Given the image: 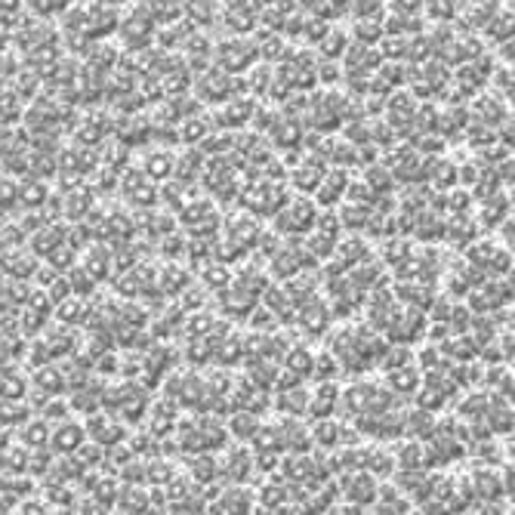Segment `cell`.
I'll return each instance as SVG.
<instances>
[{"label":"cell","instance_id":"cell-1","mask_svg":"<svg viewBox=\"0 0 515 515\" xmlns=\"http://www.w3.org/2000/svg\"><path fill=\"white\" fill-rule=\"evenodd\" d=\"M321 53H324V59H340L345 53V31H336L331 28L324 37H321Z\"/></svg>","mask_w":515,"mask_h":515},{"label":"cell","instance_id":"cell-2","mask_svg":"<svg viewBox=\"0 0 515 515\" xmlns=\"http://www.w3.org/2000/svg\"><path fill=\"white\" fill-rule=\"evenodd\" d=\"M392 352H395V355H392V358H383V367H389V370H395V367H398V365H404V361H410V352H408V349H404V345H401V349H392Z\"/></svg>","mask_w":515,"mask_h":515}]
</instances>
